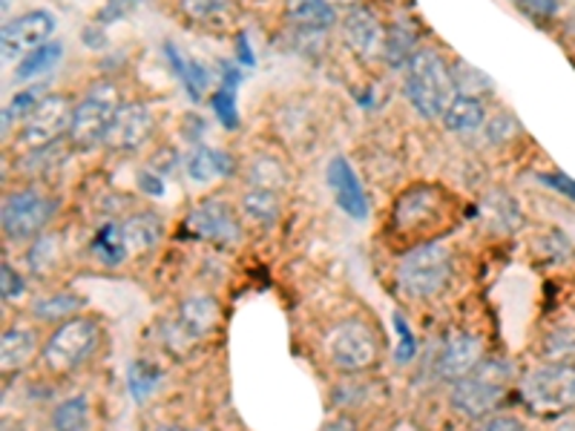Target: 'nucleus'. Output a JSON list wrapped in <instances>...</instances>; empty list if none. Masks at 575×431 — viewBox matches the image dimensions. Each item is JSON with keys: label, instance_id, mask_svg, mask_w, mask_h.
Returning a JSON list of instances; mask_svg holds the SVG:
<instances>
[{"label": "nucleus", "instance_id": "nucleus-3", "mask_svg": "<svg viewBox=\"0 0 575 431\" xmlns=\"http://www.w3.org/2000/svg\"><path fill=\"white\" fill-rule=\"evenodd\" d=\"M509 377L512 371L504 360H484L472 374L452 383V402L454 411H461L463 417H486L489 411L507 397Z\"/></svg>", "mask_w": 575, "mask_h": 431}, {"label": "nucleus", "instance_id": "nucleus-19", "mask_svg": "<svg viewBox=\"0 0 575 431\" xmlns=\"http://www.w3.org/2000/svg\"><path fill=\"white\" fill-rule=\"evenodd\" d=\"M239 83H243V67H236V64H227V61L222 64L219 90L211 95V106L225 129L239 127V106H236Z\"/></svg>", "mask_w": 575, "mask_h": 431}, {"label": "nucleus", "instance_id": "nucleus-37", "mask_svg": "<svg viewBox=\"0 0 575 431\" xmlns=\"http://www.w3.org/2000/svg\"><path fill=\"white\" fill-rule=\"evenodd\" d=\"M0 282H3V285H0L3 303H12V299H18V296H21L23 291H26V287H23L21 273H18L12 265H9V262H3V265H0Z\"/></svg>", "mask_w": 575, "mask_h": 431}, {"label": "nucleus", "instance_id": "nucleus-1", "mask_svg": "<svg viewBox=\"0 0 575 431\" xmlns=\"http://www.w3.org/2000/svg\"><path fill=\"white\" fill-rule=\"evenodd\" d=\"M403 90H406V99L411 101L417 115H424L429 122L443 118L449 101L458 95L454 92L452 67L435 49H417L411 55L409 67H406Z\"/></svg>", "mask_w": 575, "mask_h": 431}, {"label": "nucleus", "instance_id": "nucleus-8", "mask_svg": "<svg viewBox=\"0 0 575 431\" xmlns=\"http://www.w3.org/2000/svg\"><path fill=\"white\" fill-rule=\"evenodd\" d=\"M72 110L76 106L69 104L67 95H44L38 106L23 118L18 147L23 152H35L61 141L69 133V124H72Z\"/></svg>", "mask_w": 575, "mask_h": 431}, {"label": "nucleus", "instance_id": "nucleus-10", "mask_svg": "<svg viewBox=\"0 0 575 431\" xmlns=\"http://www.w3.org/2000/svg\"><path fill=\"white\" fill-rule=\"evenodd\" d=\"M55 30H58V21L46 9H35V12H26V15H18L15 21L3 23V32H0L3 61H15V58L21 61L23 55L35 53L38 46L49 44Z\"/></svg>", "mask_w": 575, "mask_h": 431}, {"label": "nucleus", "instance_id": "nucleus-45", "mask_svg": "<svg viewBox=\"0 0 575 431\" xmlns=\"http://www.w3.org/2000/svg\"><path fill=\"white\" fill-rule=\"evenodd\" d=\"M319 431H357V423L354 420H349V417H337V420L326 423Z\"/></svg>", "mask_w": 575, "mask_h": 431}, {"label": "nucleus", "instance_id": "nucleus-26", "mask_svg": "<svg viewBox=\"0 0 575 431\" xmlns=\"http://www.w3.org/2000/svg\"><path fill=\"white\" fill-rule=\"evenodd\" d=\"M124 234H127L129 253L147 250L161 239V222L156 219V213H136L124 222Z\"/></svg>", "mask_w": 575, "mask_h": 431}, {"label": "nucleus", "instance_id": "nucleus-15", "mask_svg": "<svg viewBox=\"0 0 575 431\" xmlns=\"http://www.w3.org/2000/svg\"><path fill=\"white\" fill-rule=\"evenodd\" d=\"M484 363V342L475 333H454L438 356V377L458 383Z\"/></svg>", "mask_w": 575, "mask_h": 431}, {"label": "nucleus", "instance_id": "nucleus-23", "mask_svg": "<svg viewBox=\"0 0 575 431\" xmlns=\"http://www.w3.org/2000/svg\"><path fill=\"white\" fill-rule=\"evenodd\" d=\"M38 349L35 333L26 328H7L3 340H0V365L3 371H18L21 365H26Z\"/></svg>", "mask_w": 575, "mask_h": 431}, {"label": "nucleus", "instance_id": "nucleus-7", "mask_svg": "<svg viewBox=\"0 0 575 431\" xmlns=\"http://www.w3.org/2000/svg\"><path fill=\"white\" fill-rule=\"evenodd\" d=\"M95 342H99V326L92 319L76 317L69 319V322H61L58 331L44 345L46 368L58 374V377L69 374V371L78 368L92 354Z\"/></svg>", "mask_w": 575, "mask_h": 431}, {"label": "nucleus", "instance_id": "nucleus-32", "mask_svg": "<svg viewBox=\"0 0 575 431\" xmlns=\"http://www.w3.org/2000/svg\"><path fill=\"white\" fill-rule=\"evenodd\" d=\"M546 363H575V328H555L541 345Z\"/></svg>", "mask_w": 575, "mask_h": 431}, {"label": "nucleus", "instance_id": "nucleus-24", "mask_svg": "<svg viewBox=\"0 0 575 431\" xmlns=\"http://www.w3.org/2000/svg\"><path fill=\"white\" fill-rule=\"evenodd\" d=\"M61 55H64L61 41H49V44L38 46L35 53L23 55L15 67V81H21V83L35 81V78L44 76V72H49L55 64L61 61Z\"/></svg>", "mask_w": 575, "mask_h": 431}, {"label": "nucleus", "instance_id": "nucleus-43", "mask_svg": "<svg viewBox=\"0 0 575 431\" xmlns=\"http://www.w3.org/2000/svg\"><path fill=\"white\" fill-rule=\"evenodd\" d=\"M49 259H53V239H38L30 253L32 271H44L49 265Z\"/></svg>", "mask_w": 575, "mask_h": 431}, {"label": "nucleus", "instance_id": "nucleus-47", "mask_svg": "<svg viewBox=\"0 0 575 431\" xmlns=\"http://www.w3.org/2000/svg\"><path fill=\"white\" fill-rule=\"evenodd\" d=\"M159 431H196V429H184V426H161Z\"/></svg>", "mask_w": 575, "mask_h": 431}, {"label": "nucleus", "instance_id": "nucleus-18", "mask_svg": "<svg viewBox=\"0 0 575 431\" xmlns=\"http://www.w3.org/2000/svg\"><path fill=\"white\" fill-rule=\"evenodd\" d=\"M165 55H167V64H170V69H173L176 78H179V83H182L184 92L190 95V101H196L199 104V101L205 99L207 87H211V76H207V69L202 67L196 58L184 55L182 49L173 44V41H165Z\"/></svg>", "mask_w": 575, "mask_h": 431}, {"label": "nucleus", "instance_id": "nucleus-16", "mask_svg": "<svg viewBox=\"0 0 575 431\" xmlns=\"http://www.w3.org/2000/svg\"><path fill=\"white\" fill-rule=\"evenodd\" d=\"M328 184H331L337 205L349 213L351 219L363 222L365 216H369V199H365L363 184H360L357 173L351 170L349 159L334 156V159L328 161Z\"/></svg>", "mask_w": 575, "mask_h": 431}, {"label": "nucleus", "instance_id": "nucleus-20", "mask_svg": "<svg viewBox=\"0 0 575 431\" xmlns=\"http://www.w3.org/2000/svg\"><path fill=\"white\" fill-rule=\"evenodd\" d=\"M440 122H443L449 133H461V136L477 133L486 124L484 101L475 99V95H454Z\"/></svg>", "mask_w": 575, "mask_h": 431}, {"label": "nucleus", "instance_id": "nucleus-31", "mask_svg": "<svg viewBox=\"0 0 575 431\" xmlns=\"http://www.w3.org/2000/svg\"><path fill=\"white\" fill-rule=\"evenodd\" d=\"M452 78H454V92H458V95H475V99H481L484 92H493L489 78H486L481 69L470 67L466 61L452 64Z\"/></svg>", "mask_w": 575, "mask_h": 431}, {"label": "nucleus", "instance_id": "nucleus-5", "mask_svg": "<svg viewBox=\"0 0 575 431\" xmlns=\"http://www.w3.org/2000/svg\"><path fill=\"white\" fill-rule=\"evenodd\" d=\"M119 106L122 104H119V92H115L113 83L92 87L81 99V104H76V110H72V124H69L67 141L72 144L76 150L101 147Z\"/></svg>", "mask_w": 575, "mask_h": 431}, {"label": "nucleus", "instance_id": "nucleus-38", "mask_svg": "<svg viewBox=\"0 0 575 431\" xmlns=\"http://www.w3.org/2000/svg\"><path fill=\"white\" fill-rule=\"evenodd\" d=\"M518 129H521V127H518V122H515V118L509 113L498 115V118H493V122L486 124V133H489V138H493L495 144L512 138L515 133H518Z\"/></svg>", "mask_w": 575, "mask_h": 431}, {"label": "nucleus", "instance_id": "nucleus-46", "mask_svg": "<svg viewBox=\"0 0 575 431\" xmlns=\"http://www.w3.org/2000/svg\"><path fill=\"white\" fill-rule=\"evenodd\" d=\"M326 3H331V7H346V9L360 7V0H326Z\"/></svg>", "mask_w": 575, "mask_h": 431}, {"label": "nucleus", "instance_id": "nucleus-2", "mask_svg": "<svg viewBox=\"0 0 575 431\" xmlns=\"http://www.w3.org/2000/svg\"><path fill=\"white\" fill-rule=\"evenodd\" d=\"M521 400L535 417H561L575 409V365L544 363L521 379Z\"/></svg>", "mask_w": 575, "mask_h": 431}, {"label": "nucleus", "instance_id": "nucleus-44", "mask_svg": "<svg viewBox=\"0 0 575 431\" xmlns=\"http://www.w3.org/2000/svg\"><path fill=\"white\" fill-rule=\"evenodd\" d=\"M236 49H239V64H245V67H253V53H250L248 38H245V35L236 38Z\"/></svg>", "mask_w": 575, "mask_h": 431}, {"label": "nucleus", "instance_id": "nucleus-21", "mask_svg": "<svg viewBox=\"0 0 575 431\" xmlns=\"http://www.w3.org/2000/svg\"><path fill=\"white\" fill-rule=\"evenodd\" d=\"M288 18L296 30L323 35L337 23V12L326 0H288Z\"/></svg>", "mask_w": 575, "mask_h": 431}, {"label": "nucleus", "instance_id": "nucleus-13", "mask_svg": "<svg viewBox=\"0 0 575 431\" xmlns=\"http://www.w3.org/2000/svg\"><path fill=\"white\" fill-rule=\"evenodd\" d=\"M386 35L388 30L380 23V18L360 7H351L342 18V41L349 46L351 53L360 55L363 61H377V58H386Z\"/></svg>", "mask_w": 575, "mask_h": 431}, {"label": "nucleus", "instance_id": "nucleus-30", "mask_svg": "<svg viewBox=\"0 0 575 431\" xmlns=\"http://www.w3.org/2000/svg\"><path fill=\"white\" fill-rule=\"evenodd\" d=\"M161 383V368L156 363H147V360H136V363L129 365L127 374V388L133 394V400L144 402L150 397Z\"/></svg>", "mask_w": 575, "mask_h": 431}, {"label": "nucleus", "instance_id": "nucleus-22", "mask_svg": "<svg viewBox=\"0 0 575 431\" xmlns=\"http://www.w3.org/2000/svg\"><path fill=\"white\" fill-rule=\"evenodd\" d=\"M90 248H92V253H95V259L104 262V265H110V268L122 265L124 259L129 257L127 234H124L122 222H104V225L99 227L95 239H92Z\"/></svg>", "mask_w": 575, "mask_h": 431}, {"label": "nucleus", "instance_id": "nucleus-27", "mask_svg": "<svg viewBox=\"0 0 575 431\" xmlns=\"http://www.w3.org/2000/svg\"><path fill=\"white\" fill-rule=\"evenodd\" d=\"M417 53V35L411 32L409 23H392L388 26V35H386V61L392 64L394 69L401 67H409L411 55Z\"/></svg>", "mask_w": 575, "mask_h": 431}, {"label": "nucleus", "instance_id": "nucleus-36", "mask_svg": "<svg viewBox=\"0 0 575 431\" xmlns=\"http://www.w3.org/2000/svg\"><path fill=\"white\" fill-rule=\"evenodd\" d=\"M394 328H397V363H411L415 360V337L409 331V322L403 319V314H394Z\"/></svg>", "mask_w": 575, "mask_h": 431}, {"label": "nucleus", "instance_id": "nucleus-29", "mask_svg": "<svg viewBox=\"0 0 575 431\" xmlns=\"http://www.w3.org/2000/svg\"><path fill=\"white\" fill-rule=\"evenodd\" d=\"M55 431H90V400L69 397L53 411Z\"/></svg>", "mask_w": 575, "mask_h": 431}, {"label": "nucleus", "instance_id": "nucleus-12", "mask_svg": "<svg viewBox=\"0 0 575 431\" xmlns=\"http://www.w3.org/2000/svg\"><path fill=\"white\" fill-rule=\"evenodd\" d=\"M153 127H156V118H153L150 106L129 101L115 110L113 124L106 129L104 147L113 152H136L153 136Z\"/></svg>", "mask_w": 575, "mask_h": 431}, {"label": "nucleus", "instance_id": "nucleus-11", "mask_svg": "<svg viewBox=\"0 0 575 431\" xmlns=\"http://www.w3.org/2000/svg\"><path fill=\"white\" fill-rule=\"evenodd\" d=\"M190 234L199 239L216 245H236L243 236V225L236 219L234 207L227 205L225 199H205L190 211L188 222H184Z\"/></svg>", "mask_w": 575, "mask_h": 431}, {"label": "nucleus", "instance_id": "nucleus-33", "mask_svg": "<svg viewBox=\"0 0 575 431\" xmlns=\"http://www.w3.org/2000/svg\"><path fill=\"white\" fill-rule=\"evenodd\" d=\"M44 99V95H41V90L38 87H30V90H21L15 95V99H12V104L7 106V110H3V129H9V124L12 122H18V118H26V115L32 113V110H35V106H38V101Z\"/></svg>", "mask_w": 575, "mask_h": 431}, {"label": "nucleus", "instance_id": "nucleus-42", "mask_svg": "<svg viewBox=\"0 0 575 431\" xmlns=\"http://www.w3.org/2000/svg\"><path fill=\"white\" fill-rule=\"evenodd\" d=\"M138 188H142V193H147V196H161V193H165V175L156 173L153 167H147V170L138 173Z\"/></svg>", "mask_w": 575, "mask_h": 431}, {"label": "nucleus", "instance_id": "nucleus-41", "mask_svg": "<svg viewBox=\"0 0 575 431\" xmlns=\"http://www.w3.org/2000/svg\"><path fill=\"white\" fill-rule=\"evenodd\" d=\"M475 431H527V426H523L518 417L495 415V417H486L484 423L477 426Z\"/></svg>", "mask_w": 575, "mask_h": 431}, {"label": "nucleus", "instance_id": "nucleus-17", "mask_svg": "<svg viewBox=\"0 0 575 431\" xmlns=\"http://www.w3.org/2000/svg\"><path fill=\"white\" fill-rule=\"evenodd\" d=\"M184 170H188L190 182L207 184L213 179H227V175L236 173V161L230 159V152L216 150V147H205V144H196L190 150L188 161H184Z\"/></svg>", "mask_w": 575, "mask_h": 431}, {"label": "nucleus", "instance_id": "nucleus-25", "mask_svg": "<svg viewBox=\"0 0 575 431\" xmlns=\"http://www.w3.org/2000/svg\"><path fill=\"white\" fill-rule=\"evenodd\" d=\"M243 211L257 225H273L280 219V196H277V190L250 188L243 196Z\"/></svg>", "mask_w": 575, "mask_h": 431}, {"label": "nucleus", "instance_id": "nucleus-34", "mask_svg": "<svg viewBox=\"0 0 575 431\" xmlns=\"http://www.w3.org/2000/svg\"><path fill=\"white\" fill-rule=\"evenodd\" d=\"M521 15H527L535 23H546L559 18L561 12V0H509Z\"/></svg>", "mask_w": 575, "mask_h": 431}, {"label": "nucleus", "instance_id": "nucleus-6", "mask_svg": "<svg viewBox=\"0 0 575 431\" xmlns=\"http://www.w3.org/2000/svg\"><path fill=\"white\" fill-rule=\"evenodd\" d=\"M328 360L340 371L360 374L377 365L380 342L365 322L360 319H342L328 331L326 337Z\"/></svg>", "mask_w": 575, "mask_h": 431}, {"label": "nucleus", "instance_id": "nucleus-35", "mask_svg": "<svg viewBox=\"0 0 575 431\" xmlns=\"http://www.w3.org/2000/svg\"><path fill=\"white\" fill-rule=\"evenodd\" d=\"M234 0H179V9L190 21H211V18L222 15Z\"/></svg>", "mask_w": 575, "mask_h": 431}, {"label": "nucleus", "instance_id": "nucleus-39", "mask_svg": "<svg viewBox=\"0 0 575 431\" xmlns=\"http://www.w3.org/2000/svg\"><path fill=\"white\" fill-rule=\"evenodd\" d=\"M538 182L546 184V188H553L555 193H561V196H567L570 202H575V182L570 179V175H564L559 170V173H544L538 175Z\"/></svg>", "mask_w": 575, "mask_h": 431}, {"label": "nucleus", "instance_id": "nucleus-14", "mask_svg": "<svg viewBox=\"0 0 575 431\" xmlns=\"http://www.w3.org/2000/svg\"><path fill=\"white\" fill-rule=\"evenodd\" d=\"M216 322H219V305H216V299L205 294L190 296L176 310L173 328L167 331V342L176 345V342L182 340L184 345H193L202 337H207Z\"/></svg>", "mask_w": 575, "mask_h": 431}, {"label": "nucleus", "instance_id": "nucleus-9", "mask_svg": "<svg viewBox=\"0 0 575 431\" xmlns=\"http://www.w3.org/2000/svg\"><path fill=\"white\" fill-rule=\"evenodd\" d=\"M58 202L55 199L41 196L38 190H18L3 199V211H0V225L3 234L15 242H26L49 225Z\"/></svg>", "mask_w": 575, "mask_h": 431}, {"label": "nucleus", "instance_id": "nucleus-40", "mask_svg": "<svg viewBox=\"0 0 575 431\" xmlns=\"http://www.w3.org/2000/svg\"><path fill=\"white\" fill-rule=\"evenodd\" d=\"M144 0H106L104 12H101L99 21L101 23H110V21H119V18H124L127 12H133V9L142 7Z\"/></svg>", "mask_w": 575, "mask_h": 431}, {"label": "nucleus", "instance_id": "nucleus-28", "mask_svg": "<svg viewBox=\"0 0 575 431\" xmlns=\"http://www.w3.org/2000/svg\"><path fill=\"white\" fill-rule=\"evenodd\" d=\"M83 308V299L76 294H55L46 296V299H38V303L32 305V317L44 319V322H69V319H76L78 310Z\"/></svg>", "mask_w": 575, "mask_h": 431}, {"label": "nucleus", "instance_id": "nucleus-4", "mask_svg": "<svg viewBox=\"0 0 575 431\" xmlns=\"http://www.w3.org/2000/svg\"><path fill=\"white\" fill-rule=\"evenodd\" d=\"M452 280V250L440 242H426L409 250L397 265V282L411 299H431Z\"/></svg>", "mask_w": 575, "mask_h": 431}]
</instances>
